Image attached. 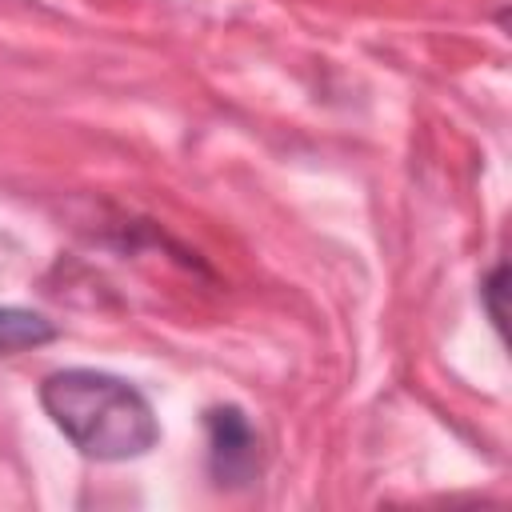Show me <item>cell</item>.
Wrapping results in <instances>:
<instances>
[{
  "instance_id": "7a4b0ae2",
  "label": "cell",
  "mask_w": 512,
  "mask_h": 512,
  "mask_svg": "<svg viewBox=\"0 0 512 512\" xmlns=\"http://www.w3.org/2000/svg\"><path fill=\"white\" fill-rule=\"evenodd\" d=\"M208 428V472L220 488H248L260 476V436L236 404L204 412Z\"/></svg>"
},
{
  "instance_id": "3957f363",
  "label": "cell",
  "mask_w": 512,
  "mask_h": 512,
  "mask_svg": "<svg viewBox=\"0 0 512 512\" xmlns=\"http://www.w3.org/2000/svg\"><path fill=\"white\" fill-rule=\"evenodd\" d=\"M60 332L44 312L32 308H16V304H0V356H16V352H32L52 344Z\"/></svg>"
},
{
  "instance_id": "6da1fadb",
  "label": "cell",
  "mask_w": 512,
  "mask_h": 512,
  "mask_svg": "<svg viewBox=\"0 0 512 512\" xmlns=\"http://www.w3.org/2000/svg\"><path fill=\"white\" fill-rule=\"evenodd\" d=\"M40 404L72 448L100 464L136 460L160 440V420L148 396L124 376L100 368L48 372L40 384Z\"/></svg>"
},
{
  "instance_id": "277c9868",
  "label": "cell",
  "mask_w": 512,
  "mask_h": 512,
  "mask_svg": "<svg viewBox=\"0 0 512 512\" xmlns=\"http://www.w3.org/2000/svg\"><path fill=\"white\" fill-rule=\"evenodd\" d=\"M504 280H508L504 264H492V272L480 280V304H484V312H488L496 332L504 328Z\"/></svg>"
}]
</instances>
